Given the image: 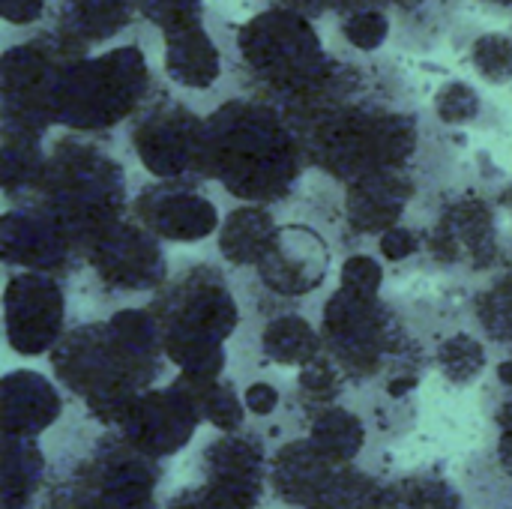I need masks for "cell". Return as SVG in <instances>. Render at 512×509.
Here are the masks:
<instances>
[{"instance_id":"1","label":"cell","mask_w":512,"mask_h":509,"mask_svg":"<svg viewBox=\"0 0 512 509\" xmlns=\"http://www.w3.org/2000/svg\"><path fill=\"white\" fill-rule=\"evenodd\" d=\"M48 357L60 387L84 399L105 426L120 423L171 366L150 306H120L105 321L75 324Z\"/></svg>"},{"instance_id":"2","label":"cell","mask_w":512,"mask_h":509,"mask_svg":"<svg viewBox=\"0 0 512 509\" xmlns=\"http://www.w3.org/2000/svg\"><path fill=\"white\" fill-rule=\"evenodd\" d=\"M306 171L300 132L282 105L243 96L204 117V180L237 204H285L300 192Z\"/></svg>"},{"instance_id":"3","label":"cell","mask_w":512,"mask_h":509,"mask_svg":"<svg viewBox=\"0 0 512 509\" xmlns=\"http://www.w3.org/2000/svg\"><path fill=\"white\" fill-rule=\"evenodd\" d=\"M147 306L159 321L162 351L177 369V381L204 387L225 378V345L243 327V300L219 264H180Z\"/></svg>"},{"instance_id":"4","label":"cell","mask_w":512,"mask_h":509,"mask_svg":"<svg viewBox=\"0 0 512 509\" xmlns=\"http://www.w3.org/2000/svg\"><path fill=\"white\" fill-rule=\"evenodd\" d=\"M18 204H30L54 219L81 258L90 240L132 213L123 162L96 135L78 132L48 138L39 183Z\"/></svg>"},{"instance_id":"5","label":"cell","mask_w":512,"mask_h":509,"mask_svg":"<svg viewBox=\"0 0 512 509\" xmlns=\"http://www.w3.org/2000/svg\"><path fill=\"white\" fill-rule=\"evenodd\" d=\"M324 351L342 366L354 387L396 378L423 381L432 366L435 342L429 345L417 327L384 297L336 288L321 306Z\"/></svg>"},{"instance_id":"6","label":"cell","mask_w":512,"mask_h":509,"mask_svg":"<svg viewBox=\"0 0 512 509\" xmlns=\"http://www.w3.org/2000/svg\"><path fill=\"white\" fill-rule=\"evenodd\" d=\"M153 96L147 57L138 45H120L96 57H78L57 75L51 96L54 126L78 135H102L132 120Z\"/></svg>"},{"instance_id":"7","label":"cell","mask_w":512,"mask_h":509,"mask_svg":"<svg viewBox=\"0 0 512 509\" xmlns=\"http://www.w3.org/2000/svg\"><path fill=\"white\" fill-rule=\"evenodd\" d=\"M237 57L261 99L276 105L309 93L333 63L312 18L285 3L258 12L237 30Z\"/></svg>"},{"instance_id":"8","label":"cell","mask_w":512,"mask_h":509,"mask_svg":"<svg viewBox=\"0 0 512 509\" xmlns=\"http://www.w3.org/2000/svg\"><path fill=\"white\" fill-rule=\"evenodd\" d=\"M426 258L453 273L495 276L512 267V243L495 192L480 186H462L441 192L429 213Z\"/></svg>"},{"instance_id":"9","label":"cell","mask_w":512,"mask_h":509,"mask_svg":"<svg viewBox=\"0 0 512 509\" xmlns=\"http://www.w3.org/2000/svg\"><path fill=\"white\" fill-rule=\"evenodd\" d=\"M129 144L153 180H204V117L174 96H150L132 117Z\"/></svg>"},{"instance_id":"10","label":"cell","mask_w":512,"mask_h":509,"mask_svg":"<svg viewBox=\"0 0 512 509\" xmlns=\"http://www.w3.org/2000/svg\"><path fill=\"white\" fill-rule=\"evenodd\" d=\"M81 267L93 276L96 288L111 297H153L171 279L165 243L153 237L132 213L87 243Z\"/></svg>"},{"instance_id":"11","label":"cell","mask_w":512,"mask_h":509,"mask_svg":"<svg viewBox=\"0 0 512 509\" xmlns=\"http://www.w3.org/2000/svg\"><path fill=\"white\" fill-rule=\"evenodd\" d=\"M201 177L153 180L132 195V216L165 246H195L219 234L222 210Z\"/></svg>"},{"instance_id":"12","label":"cell","mask_w":512,"mask_h":509,"mask_svg":"<svg viewBox=\"0 0 512 509\" xmlns=\"http://www.w3.org/2000/svg\"><path fill=\"white\" fill-rule=\"evenodd\" d=\"M6 342L18 357H42L66 336V285L51 273L15 270L3 288Z\"/></svg>"},{"instance_id":"13","label":"cell","mask_w":512,"mask_h":509,"mask_svg":"<svg viewBox=\"0 0 512 509\" xmlns=\"http://www.w3.org/2000/svg\"><path fill=\"white\" fill-rule=\"evenodd\" d=\"M333 267L330 240L309 222H282L267 255L252 270V279L276 300L300 306L318 294Z\"/></svg>"},{"instance_id":"14","label":"cell","mask_w":512,"mask_h":509,"mask_svg":"<svg viewBox=\"0 0 512 509\" xmlns=\"http://www.w3.org/2000/svg\"><path fill=\"white\" fill-rule=\"evenodd\" d=\"M423 171H381L366 174L342 186L339 225L360 240H378L396 225L408 222V213L423 198Z\"/></svg>"},{"instance_id":"15","label":"cell","mask_w":512,"mask_h":509,"mask_svg":"<svg viewBox=\"0 0 512 509\" xmlns=\"http://www.w3.org/2000/svg\"><path fill=\"white\" fill-rule=\"evenodd\" d=\"M0 255L9 273L30 270L66 279L81 267V252L66 231L30 204H9L3 210Z\"/></svg>"},{"instance_id":"16","label":"cell","mask_w":512,"mask_h":509,"mask_svg":"<svg viewBox=\"0 0 512 509\" xmlns=\"http://www.w3.org/2000/svg\"><path fill=\"white\" fill-rule=\"evenodd\" d=\"M201 411L192 393L171 381L168 387L147 390L120 420L123 438L147 459L177 453L198 429Z\"/></svg>"},{"instance_id":"17","label":"cell","mask_w":512,"mask_h":509,"mask_svg":"<svg viewBox=\"0 0 512 509\" xmlns=\"http://www.w3.org/2000/svg\"><path fill=\"white\" fill-rule=\"evenodd\" d=\"M207 480L210 489L225 507L252 509L264 489V453L261 444L249 435L231 432L207 444Z\"/></svg>"},{"instance_id":"18","label":"cell","mask_w":512,"mask_h":509,"mask_svg":"<svg viewBox=\"0 0 512 509\" xmlns=\"http://www.w3.org/2000/svg\"><path fill=\"white\" fill-rule=\"evenodd\" d=\"M258 324V354L264 363L282 369H303L324 354L321 327L300 312V306L270 297V306L255 309Z\"/></svg>"},{"instance_id":"19","label":"cell","mask_w":512,"mask_h":509,"mask_svg":"<svg viewBox=\"0 0 512 509\" xmlns=\"http://www.w3.org/2000/svg\"><path fill=\"white\" fill-rule=\"evenodd\" d=\"M165 75L186 90H210L222 78V51L201 18L165 27Z\"/></svg>"},{"instance_id":"20","label":"cell","mask_w":512,"mask_h":509,"mask_svg":"<svg viewBox=\"0 0 512 509\" xmlns=\"http://www.w3.org/2000/svg\"><path fill=\"white\" fill-rule=\"evenodd\" d=\"M63 414L57 387L33 369H18L3 378V426L9 438H36Z\"/></svg>"},{"instance_id":"21","label":"cell","mask_w":512,"mask_h":509,"mask_svg":"<svg viewBox=\"0 0 512 509\" xmlns=\"http://www.w3.org/2000/svg\"><path fill=\"white\" fill-rule=\"evenodd\" d=\"M279 225L282 222L276 216V207L237 204L222 216L216 234V252L234 270H255L258 261L267 255Z\"/></svg>"},{"instance_id":"22","label":"cell","mask_w":512,"mask_h":509,"mask_svg":"<svg viewBox=\"0 0 512 509\" xmlns=\"http://www.w3.org/2000/svg\"><path fill=\"white\" fill-rule=\"evenodd\" d=\"M309 444L315 447V453L321 459H327L336 468H345L360 456V450L366 444V426L351 408L333 405V408L312 414Z\"/></svg>"},{"instance_id":"23","label":"cell","mask_w":512,"mask_h":509,"mask_svg":"<svg viewBox=\"0 0 512 509\" xmlns=\"http://www.w3.org/2000/svg\"><path fill=\"white\" fill-rule=\"evenodd\" d=\"M471 318L477 333L504 354H512V267L486 279L471 294Z\"/></svg>"},{"instance_id":"24","label":"cell","mask_w":512,"mask_h":509,"mask_svg":"<svg viewBox=\"0 0 512 509\" xmlns=\"http://www.w3.org/2000/svg\"><path fill=\"white\" fill-rule=\"evenodd\" d=\"M489 342L480 333L471 330H450L447 336H441L435 342V354H432V366L456 387H471L477 384L486 369H489Z\"/></svg>"},{"instance_id":"25","label":"cell","mask_w":512,"mask_h":509,"mask_svg":"<svg viewBox=\"0 0 512 509\" xmlns=\"http://www.w3.org/2000/svg\"><path fill=\"white\" fill-rule=\"evenodd\" d=\"M351 387L354 384L348 381V375L342 372V366L327 351L321 357H315L309 366H303L300 375H297V399L312 414L339 405Z\"/></svg>"},{"instance_id":"26","label":"cell","mask_w":512,"mask_h":509,"mask_svg":"<svg viewBox=\"0 0 512 509\" xmlns=\"http://www.w3.org/2000/svg\"><path fill=\"white\" fill-rule=\"evenodd\" d=\"M177 384H183V381H177ZM183 387L192 393V399L201 411V420H207L213 429H219L225 435L243 429L249 411L243 405V396L237 393V387L228 378H219V381L204 384V387H189V384H183Z\"/></svg>"},{"instance_id":"27","label":"cell","mask_w":512,"mask_h":509,"mask_svg":"<svg viewBox=\"0 0 512 509\" xmlns=\"http://www.w3.org/2000/svg\"><path fill=\"white\" fill-rule=\"evenodd\" d=\"M387 509H468L462 492L441 477H411L387 492Z\"/></svg>"},{"instance_id":"28","label":"cell","mask_w":512,"mask_h":509,"mask_svg":"<svg viewBox=\"0 0 512 509\" xmlns=\"http://www.w3.org/2000/svg\"><path fill=\"white\" fill-rule=\"evenodd\" d=\"M387 9L405 42L408 36H426L435 45L438 33L444 30V18L453 12V0H387Z\"/></svg>"},{"instance_id":"29","label":"cell","mask_w":512,"mask_h":509,"mask_svg":"<svg viewBox=\"0 0 512 509\" xmlns=\"http://www.w3.org/2000/svg\"><path fill=\"white\" fill-rule=\"evenodd\" d=\"M432 117L444 129L474 126L483 117V96L468 81H447L432 99Z\"/></svg>"},{"instance_id":"30","label":"cell","mask_w":512,"mask_h":509,"mask_svg":"<svg viewBox=\"0 0 512 509\" xmlns=\"http://www.w3.org/2000/svg\"><path fill=\"white\" fill-rule=\"evenodd\" d=\"M471 66L486 84L512 81V33H480L471 42Z\"/></svg>"},{"instance_id":"31","label":"cell","mask_w":512,"mask_h":509,"mask_svg":"<svg viewBox=\"0 0 512 509\" xmlns=\"http://www.w3.org/2000/svg\"><path fill=\"white\" fill-rule=\"evenodd\" d=\"M339 33H342V39L354 51L372 54V51H378L390 39V33H393V15L384 6L363 9V12H354L348 18H339Z\"/></svg>"},{"instance_id":"32","label":"cell","mask_w":512,"mask_h":509,"mask_svg":"<svg viewBox=\"0 0 512 509\" xmlns=\"http://www.w3.org/2000/svg\"><path fill=\"white\" fill-rule=\"evenodd\" d=\"M387 282V270L384 261L378 255L369 252H351L342 267H339V285L357 294H369V297H381Z\"/></svg>"},{"instance_id":"33","label":"cell","mask_w":512,"mask_h":509,"mask_svg":"<svg viewBox=\"0 0 512 509\" xmlns=\"http://www.w3.org/2000/svg\"><path fill=\"white\" fill-rule=\"evenodd\" d=\"M495 387L501 390L495 423H498V462L512 474V354H504L495 363Z\"/></svg>"},{"instance_id":"34","label":"cell","mask_w":512,"mask_h":509,"mask_svg":"<svg viewBox=\"0 0 512 509\" xmlns=\"http://www.w3.org/2000/svg\"><path fill=\"white\" fill-rule=\"evenodd\" d=\"M375 243H378V258L384 264H405L414 261L417 255H426V228L405 222L381 234Z\"/></svg>"},{"instance_id":"35","label":"cell","mask_w":512,"mask_h":509,"mask_svg":"<svg viewBox=\"0 0 512 509\" xmlns=\"http://www.w3.org/2000/svg\"><path fill=\"white\" fill-rule=\"evenodd\" d=\"M243 405H246V411H249L252 417L267 420V417H273V414L279 411V405H282V390H279L273 381H267V378L249 381V384L243 387Z\"/></svg>"},{"instance_id":"36","label":"cell","mask_w":512,"mask_h":509,"mask_svg":"<svg viewBox=\"0 0 512 509\" xmlns=\"http://www.w3.org/2000/svg\"><path fill=\"white\" fill-rule=\"evenodd\" d=\"M3 15L9 24H33L45 15V0H3Z\"/></svg>"},{"instance_id":"37","label":"cell","mask_w":512,"mask_h":509,"mask_svg":"<svg viewBox=\"0 0 512 509\" xmlns=\"http://www.w3.org/2000/svg\"><path fill=\"white\" fill-rule=\"evenodd\" d=\"M285 6L303 12L306 18H321L324 12H330V0H285Z\"/></svg>"},{"instance_id":"38","label":"cell","mask_w":512,"mask_h":509,"mask_svg":"<svg viewBox=\"0 0 512 509\" xmlns=\"http://www.w3.org/2000/svg\"><path fill=\"white\" fill-rule=\"evenodd\" d=\"M489 9H501V12H512V0H480Z\"/></svg>"}]
</instances>
